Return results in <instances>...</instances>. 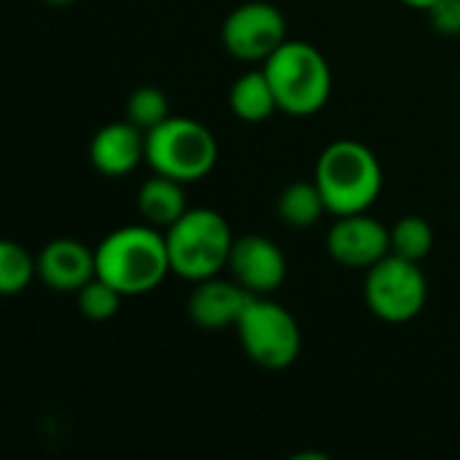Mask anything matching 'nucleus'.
Returning <instances> with one entry per match:
<instances>
[{
	"mask_svg": "<svg viewBox=\"0 0 460 460\" xmlns=\"http://www.w3.org/2000/svg\"><path fill=\"white\" fill-rule=\"evenodd\" d=\"M329 256L348 270H369L391 253V229L367 213L337 216L326 234Z\"/></svg>",
	"mask_w": 460,
	"mask_h": 460,
	"instance_id": "9",
	"label": "nucleus"
},
{
	"mask_svg": "<svg viewBox=\"0 0 460 460\" xmlns=\"http://www.w3.org/2000/svg\"><path fill=\"white\" fill-rule=\"evenodd\" d=\"M121 299H124V294L116 291V288H113L111 283H105L102 278H92V280L75 294L78 313H81L86 321H94V323L111 321V318L119 313Z\"/></svg>",
	"mask_w": 460,
	"mask_h": 460,
	"instance_id": "20",
	"label": "nucleus"
},
{
	"mask_svg": "<svg viewBox=\"0 0 460 460\" xmlns=\"http://www.w3.org/2000/svg\"><path fill=\"white\" fill-rule=\"evenodd\" d=\"M402 3L410 5V8H423V11H429L434 5V0H402Z\"/></svg>",
	"mask_w": 460,
	"mask_h": 460,
	"instance_id": "22",
	"label": "nucleus"
},
{
	"mask_svg": "<svg viewBox=\"0 0 460 460\" xmlns=\"http://www.w3.org/2000/svg\"><path fill=\"white\" fill-rule=\"evenodd\" d=\"M221 40L229 57L240 62H267L288 38L286 16L278 5L264 0H251L237 5L221 27Z\"/></svg>",
	"mask_w": 460,
	"mask_h": 460,
	"instance_id": "8",
	"label": "nucleus"
},
{
	"mask_svg": "<svg viewBox=\"0 0 460 460\" xmlns=\"http://www.w3.org/2000/svg\"><path fill=\"white\" fill-rule=\"evenodd\" d=\"M313 181L332 216H353L367 213L377 202L383 191V167L369 146L342 137L321 151Z\"/></svg>",
	"mask_w": 460,
	"mask_h": 460,
	"instance_id": "2",
	"label": "nucleus"
},
{
	"mask_svg": "<svg viewBox=\"0 0 460 460\" xmlns=\"http://www.w3.org/2000/svg\"><path fill=\"white\" fill-rule=\"evenodd\" d=\"M364 299L369 310L385 323L415 321L429 302V283L420 270V261L388 253L367 270Z\"/></svg>",
	"mask_w": 460,
	"mask_h": 460,
	"instance_id": "7",
	"label": "nucleus"
},
{
	"mask_svg": "<svg viewBox=\"0 0 460 460\" xmlns=\"http://www.w3.org/2000/svg\"><path fill=\"white\" fill-rule=\"evenodd\" d=\"M97 278L124 296H143L162 286L172 272L167 237L151 224H129L113 229L94 248Z\"/></svg>",
	"mask_w": 460,
	"mask_h": 460,
	"instance_id": "1",
	"label": "nucleus"
},
{
	"mask_svg": "<svg viewBox=\"0 0 460 460\" xmlns=\"http://www.w3.org/2000/svg\"><path fill=\"white\" fill-rule=\"evenodd\" d=\"M229 111L245 124H261L275 111H280L275 89H272L264 70H251V73L240 75L232 84V89H229Z\"/></svg>",
	"mask_w": 460,
	"mask_h": 460,
	"instance_id": "15",
	"label": "nucleus"
},
{
	"mask_svg": "<svg viewBox=\"0 0 460 460\" xmlns=\"http://www.w3.org/2000/svg\"><path fill=\"white\" fill-rule=\"evenodd\" d=\"M46 3H51V5H70L73 0H46Z\"/></svg>",
	"mask_w": 460,
	"mask_h": 460,
	"instance_id": "23",
	"label": "nucleus"
},
{
	"mask_svg": "<svg viewBox=\"0 0 460 460\" xmlns=\"http://www.w3.org/2000/svg\"><path fill=\"white\" fill-rule=\"evenodd\" d=\"M434 248V229L423 216H404L391 226V253L423 261Z\"/></svg>",
	"mask_w": 460,
	"mask_h": 460,
	"instance_id": "18",
	"label": "nucleus"
},
{
	"mask_svg": "<svg viewBox=\"0 0 460 460\" xmlns=\"http://www.w3.org/2000/svg\"><path fill=\"white\" fill-rule=\"evenodd\" d=\"M234 329L245 356L261 369L280 372L299 358L302 329L296 318L270 296H256Z\"/></svg>",
	"mask_w": 460,
	"mask_h": 460,
	"instance_id": "6",
	"label": "nucleus"
},
{
	"mask_svg": "<svg viewBox=\"0 0 460 460\" xmlns=\"http://www.w3.org/2000/svg\"><path fill=\"white\" fill-rule=\"evenodd\" d=\"M146 162L159 175L194 183L213 172L218 140L202 121L170 116L164 124L146 132Z\"/></svg>",
	"mask_w": 460,
	"mask_h": 460,
	"instance_id": "5",
	"label": "nucleus"
},
{
	"mask_svg": "<svg viewBox=\"0 0 460 460\" xmlns=\"http://www.w3.org/2000/svg\"><path fill=\"white\" fill-rule=\"evenodd\" d=\"M38 278L57 294H78L92 278H97L94 251L81 240L57 237L38 253Z\"/></svg>",
	"mask_w": 460,
	"mask_h": 460,
	"instance_id": "12",
	"label": "nucleus"
},
{
	"mask_svg": "<svg viewBox=\"0 0 460 460\" xmlns=\"http://www.w3.org/2000/svg\"><path fill=\"white\" fill-rule=\"evenodd\" d=\"M170 100L162 89L156 86H137L129 97H127V119L140 127L143 132L156 129L159 124H164L170 119Z\"/></svg>",
	"mask_w": 460,
	"mask_h": 460,
	"instance_id": "19",
	"label": "nucleus"
},
{
	"mask_svg": "<svg viewBox=\"0 0 460 460\" xmlns=\"http://www.w3.org/2000/svg\"><path fill=\"white\" fill-rule=\"evenodd\" d=\"M226 270L253 296H270L288 275V261L280 245L264 234H243L234 240Z\"/></svg>",
	"mask_w": 460,
	"mask_h": 460,
	"instance_id": "10",
	"label": "nucleus"
},
{
	"mask_svg": "<svg viewBox=\"0 0 460 460\" xmlns=\"http://www.w3.org/2000/svg\"><path fill=\"white\" fill-rule=\"evenodd\" d=\"M89 159L105 178H124L146 162V132L127 121H111L100 127L89 143Z\"/></svg>",
	"mask_w": 460,
	"mask_h": 460,
	"instance_id": "13",
	"label": "nucleus"
},
{
	"mask_svg": "<svg viewBox=\"0 0 460 460\" xmlns=\"http://www.w3.org/2000/svg\"><path fill=\"white\" fill-rule=\"evenodd\" d=\"M38 278V259L30 256V251L13 240L0 243V294L16 296L27 291V286Z\"/></svg>",
	"mask_w": 460,
	"mask_h": 460,
	"instance_id": "17",
	"label": "nucleus"
},
{
	"mask_svg": "<svg viewBox=\"0 0 460 460\" xmlns=\"http://www.w3.org/2000/svg\"><path fill=\"white\" fill-rule=\"evenodd\" d=\"M323 213H329V208L315 181H294L278 197V216L291 229H310Z\"/></svg>",
	"mask_w": 460,
	"mask_h": 460,
	"instance_id": "16",
	"label": "nucleus"
},
{
	"mask_svg": "<svg viewBox=\"0 0 460 460\" xmlns=\"http://www.w3.org/2000/svg\"><path fill=\"white\" fill-rule=\"evenodd\" d=\"M429 19L439 35H460V0H434Z\"/></svg>",
	"mask_w": 460,
	"mask_h": 460,
	"instance_id": "21",
	"label": "nucleus"
},
{
	"mask_svg": "<svg viewBox=\"0 0 460 460\" xmlns=\"http://www.w3.org/2000/svg\"><path fill=\"white\" fill-rule=\"evenodd\" d=\"M186 183L154 172L137 189V210L140 218L156 229H170L189 208H186Z\"/></svg>",
	"mask_w": 460,
	"mask_h": 460,
	"instance_id": "14",
	"label": "nucleus"
},
{
	"mask_svg": "<svg viewBox=\"0 0 460 460\" xmlns=\"http://www.w3.org/2000/svg\"><path fill=\"white\" fill-rule=\"evenodd\" d=\"M278 108L288 116H313L332 97V67L321 49L307 40H286L264 65Z\"/></svg>",
	"mask_w": 460,
	"mask_h": 460,
	"instance_id": "4",
	"label": "nucleus"
},
{
	"mask_svg": "<svg viewBox=\"0 0 460 460\" xmlns=\"http://www.w3.org/2000/svg\"><path fill=\"white\" fill-rule=\"evenodd\" d=\"M164 237L172 272L191 283L216 278L229 264L237 240L229 221L210 208L186 210L170 229H164Z\"/></svg>",
	"mask_w": 460,
	"mask_h": 460,
	"instance_id": "3",
	"label": "nucleus"
},
{
	"mask_svg": "<svg viewBox=\"0 0 460 460\" xmlns=\"http://www.w3.org/2000/svg\"><path fill=\"white\" fill-rule=\"evenodd\" d=\"M253 299L256 296L248 288H243L234 278L221 280L216 275V278L199 280L194 286V291L186 302V310H189V318L199 329L216 332V329L237 326Z\"/></svg>",
	"mask_w": 460,
	"mask_h": 460,
	"instance_id": "11",
	"label": "nucleus"
}]
</instances>
